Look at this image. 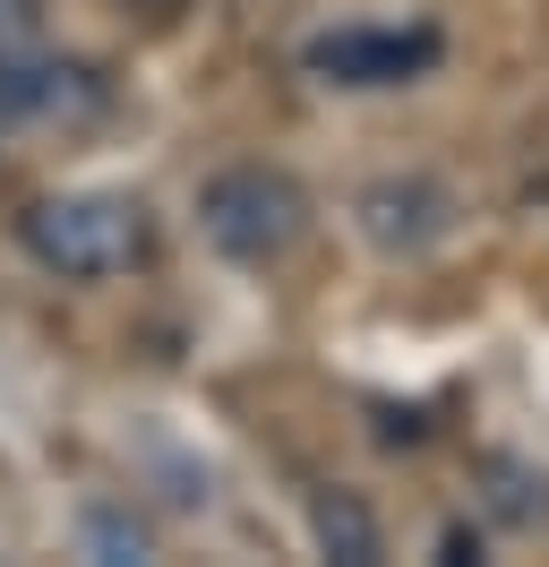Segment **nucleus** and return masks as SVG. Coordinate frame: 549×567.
Segmentation results:
<instances>
[{
    "label": "nucleus",
    "mask_w": 549,
    "mask_h": 567,
    "mask_svg": "<svg viewBox=\"0 0 549 567\" xmlns=\"http://www.w3.org/2000/svg\"><path fill=\"white\" fill-rule=\"evenodd\" d=\"M112 112V78L103 61H69V52H0V130H95Z\"/></svg>",
    "instance_id": "obj_4"
},
{
    "label": "nucleus",
    "mask_w": 549,
    "mask_h": 567,
    "mask_svg": "<svg viewBox=\"0 0 549 567\" xmlns=\"http://www.w3.org/2000/svg\"><path fill=\"white\" fill-rule=\"evenodd\" d=\"M309 533H318V550L343 559V567H377L386 559V533H377V516L352 491H318L309 498Z\"/></svg>",
    "instance_id": "obj_6"
},
{
    "label": "nucleus",
    "mask_w": 549,
    "mask_h": 567,
    "mask_svg": "<svg viewBox=\"0 0 549 567\" xmlns=\"http://www.w3.org/2000/svg\"><path fill=\"white\" fill-rule=\"evenodd\" d=\"M18 241L43 276L61 284H121L137 267H155V207L130 189H52L18 215Z\"/></svg>",
    "instance_id": "obj_1"
},
{
    "label": "nucleus",
    "mask_w": 549,
    "mask_h": 567,
    "mask_svg": "<svg viewBox=\"0 0 549 567\" xmlns=\"http://www.w3.org/2000/svg\"><path fill=\"white\" fill-rule=\"evenodd\" d=\"M480 473L498 482V491H489L498 516H515V525H549V473H532V464H515V456H489Z\"/></svg>",
    "instance_id": "obj_7"
},
{
    "label": "nucleus",
    "mask_w": 549,
    "mask_h": 567,
    "mask_svg": "<svg viewBox=\"0 0 549 567\" xmlns=\"http://www.w3.org/2000/svg\"><path fill=\"white\" fill-rule=\"evenodd\" d=\"M309 215L318 207H309V189L283 164H224L198 189V233L232 267H283L309 241Z\"/></svg>",
    "instance_id": "obj_2"
},
{
    "label": "nucleus",
    "mask_w": 549,
    "mask_h": 567,
    "mask_svg": "<svg viewBox=\"0 0 549 567\" xmlns=\"http://www.w3.org/2000/svg\"><path fill=\"white\" fill-rule=\"evenodd\" d=\"M112 9H130V18H146V27H172V18L198 9V0H112Z\"/></svg>",
    "instance_id": "obj_10"
},
{
    "label": "nucleus",
    "mask_w": 549,
    "mask_h": 567,
    "mask_svg": "<svg viewBox=\"0 0 549 567\" xmlns=\"http://www.w3.org/2000/svg\"><path fill=\"white\" fill-rule=\"evenodd\" d=\"M43 35V0H0V52H27Z\"/></svg>",
    "instance_id": "obj_9"
},
{
    "label": "nucleus",
    "mask_w": 549,
    "mask_h": 567,
    "mask_svg": "<svg viewBox=\"0 0 549 567\" xmlns=\"http://www.w3.org/2000/svg\"><path fill=\"white\" fill-rule=\"evenodd\" d=\"M446 61V35L429 18H343L327 35L301 43V70L335 95H386V86H421Z\"/></svg>",
    "instance_id": "obj_3"
},
{
    "label": "nucleus",
    "mask_w": 549,
    "mask_h": 567,
    "mask_svg": "<svg viewBox=\"0 0 549 567\" xmlns=\"http://www.w3.org/2000/svg\"><path fill=\"white\" fill-rule=\"evenodd\" d=\"M361 233H370L386 258H421L429 241H446L455 233V198H446L429 173H395V181H370L361 189Z\"/></svg>",
    "instance_id": "obj_5"
},
{
    "label": "nucleus",
    "mask_w": 549,
    "mask_h": 567,
    "mask_svg": "<svg viewBox=\"0 0 549 567\" xmlns=\"http://www.w3.org/2000/svg\"><path fill=\"white\" fill-rule=\"evenodd\" d=\"M86 550L95 559H155V525L137 516V507H86Z\"/></svg>",
    "instance_id": "obj_8"
}]
</instances>
